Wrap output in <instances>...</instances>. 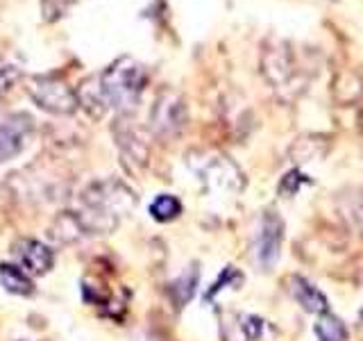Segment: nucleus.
<instances>
[{
  "mask_svg": "<svg viewBox=\"0 0 363 341\" xmlns=\"http://www.w3.org/2000/svg\"><path fill=\"white\" fill-rule=\"evenodd\" d=\"M147 85V71L132 57H121L100 75V94L107 107L125 114L139 105V98Z\"/></svg>",
  "mask_w": 363,
  "mask_h": 341,
  "instance_id": "1",
  "label": "nucleus"
},
{
  "mask_svg": "<svg viewBox=\"0 0 363 341\" xmlns=\"http://www.w3.org/2000/svg\"><path fill=\"white\" fill-rule=\"evenodd\" d=\"M261 73L281 100L295 98L306 87V71L300 68L298 55L289 41H270L264 45Z\"/></svg>",
  "mask_w": 363,
  "mask_h": 341,
  "instance_id": "2",
  "label": "nucleus"
},
{
  "mask_svg": "<svg viewBox=\"0 0 363 341\" xmlns=\"http://www.w3.org/2000/svg\"><path fill=\"white\" fill-rule=\"evenodd\" d=\"M82 205L118 223L121 216L136 207V193L121 180H100L84 189Z\"/></svg>",
  "mask_w": 363,
  "mask_h": 341,
  "instance_id": "3",
  "label": "nucleus"
},
{
  "mask_svg": "<svg viewBox=\"0 0 363 341\" xmlns=\"http://www.w3.org/2000/svg\"><path fill=\"white\" fill-rule=\"evenodd\" d=\"M191 168L196 175L211 189L223 191H238L243 187V173L238 166L218 153H196L191 157Z\"/></svg>",
  "mask_w": 363,
  "mask_h": 341,
  "instance_id": "4",
  "label": "nucleus"
},
{
  "mask_svg": "<svg viewBox=\"0 0 363 341\" xmlns=\"http://www.w3.org/2000/svg\"><path fill=\"white\" fill-rule=\"evenodd\" d=\"M189 121V109L186 102L177 91H162L159 98L155 100V107L150 112V125L152 132L162 139H173L182 130L186 128Z\"/></svg>",
  "mask_w": 363,
  "mask_h": 341,
  "instance_id": "5",
  "label": "nucleus"
},
{
  "mask_svg": "<svg viewBox=\"0 0 363 341\" xmlns=\"http://www.w3.org/2000/svg\"><path fill=\"white\" fill-rule=\"evenodd\" d=\"M28 91L32 100L37 102V107H41L43 112L57 114V117H68L79 105L75 91L66 82H62V80L55 77H34Z\"/></svg>",
  "mask_w": 363,
  "mask_h": 341,
  "instance_id": "6",
  "label": "nucleus"
},
{
  "mask_svg": "<svg viewBox=\"0 0 363 341\" xmlns=\"http://www.w3.org/2000/svg\"><path fill=\"white\" fill-rule=\"evenodd\" d=\"M284 246V221L277 212H264L259 219L255 237V257L264 271H272L281 257Z\"/></svg>",
  "mask_w": 363,
  "mask_h": 341,
  "instance_id": "7",
  "label": "nucleus"
},
{
  "mask_svg": "<svg viewBox=\"0 0 363 341\" xmlns=\"http://www.w3.org/2000/svg\"><path fill=\"white\" fill-rule=\"evenodd\" d=\"M34 121L30 114H9L0 121V162H11L14 157H18L32 136Z\"/></svg>",
  "mask_w": 363,
  "mask_h": 341,
  "instance_id": "8",
  "label": "nucleus"
},
{
  "mask_svg": "<svg viewBox=\"0 0 363 341\" xmlns=\"http://www.w3.org/2000/svg\"><path fill=\"white\" fill-rule=\"evenodd\" d=\"M14 255L18 266L26 269L30 276H45L55 266V253L39 239H18L14 244Z\"/></svg>",
  "mask_w": 363,
  "mask_h": 341,
  "instance_id": "9",
  "label": "nucleus"
},
{
  "mask_svg": "<svg viewBox=\"0 0 363 341\" xmlns=\"http://www.w3.org/2000/svg\"><path fill=\"white\" fill-rule=\"evenodd\" d=\"M289 291L293 296V301L298 303L304 312L309 314H325L329 312V301L327 296L315 287L313 282H309L302 276H291L289 278Z\"/></svg>",
  "mask_w": 363,
  "mask_h": 341,
  "instance_id": "10",
  "label": "nucleus"
},
{
  "mask_svg": "<svg viewBox=\"0 0 363 341\" xmlns=\"http://www.w3.org/2000/svg\"><path fill=\"white\" fill-rule=\"evenodd\" d=\"M336 205H338V214L343 216L345 223L363 234V187H350L336 193Z\"/></svg>",
  "mask_w": 363,
  "mask_h": 341,
  "instance_id": "11",
  "label": "nucleus"
},
{
  "mask_svg": "<svg viewBox=\"0 0 363 341\" xmlns=\"http://www.w3.org/2000/svg\"><path fill=\"white\" fill-rule=\"evenodd\" d=\"M0 284L3 289L14 293V296H32L34 293V282L26 269L18 264H0Z\"/></svg>",
  "mask_w": 363,
  "mask_h": 341,
  "instance_id": "12",
  "label": "nucleus"
},
{
  "mask_svg": "<svg viewBox=\"0 0 363 341\" xmlns=\"http://www.w3.org/2000/svg\"><path fill=\"white\" fill-rule=\"evenodd\" d=\"M313 332H315L318 341H347L350 339V330L343 323V318L336 314H329V312L318 316Z\"/></svg>",
  "mask_w": 363,
  "mask_h": 341,
  "instance_id": "13",
  "label": "nucleus"
},
{
  "mask_svg": "<svg viewBox=\"0 0 363 341\" xmlns=\"http://www.w3.org/2000/svg\"><path fill=\"white\" fill-rule=\"evenodd\" d=\"M150 216L157 221V223H170L179 219L182 214V200L173 193H159V196L150 202V207H147Z\"/></svg>",
  "mask_w": 363,
  "mask_h": 341,
  "instance_id": "14",
  "label": "nucleus"
},
{
  "mask_svg": "<svg viewBox=\"0 0 363 341\" xmlns=\"http://www.w3.org/2000/svg\"><path fill=\"white\" fill-rule=\"evenodd\" d=\"M196 284H198V269L189 266L182 276L170 284V293H173V301L177 303V307H184L193 293H196Z\"/></svg>",
  "mask_w": 363,
  "mask_h": 341,
  "instance_id": "15",
  "label": "nucleus"
},
{
  "mask_svg": "<svg viewBox=\"0 0 363 341\" xmlns=\"http://www.w3.org/2000/svg\"><path fill=\"white\" fill-rule=\"evenodd\" d=\"M323 139L320 136H304V139H298L291 148V157L295 162H313V159L325 157L327 151H320Z\"/></svg>",
  "mask_w": 363,
  "mask_h": 341,
  "instance_id": "16",
  "label": "nucleus"
},
{
  "mask_svg": "<svg viewBox=\"0 0 363 341\" xmlns=\"http://www.w3.org/2000/svg\"><path fill=\"white\" fill-rule=\"evenodd\" d=\"M359 323H361V328H363V307H361V312H359Z\"/></svg>",
  "mask_w": 363,
  "mask_h": 341,
  "instance_id": "17",
  "label": "nucleus"
}]
</instances>
